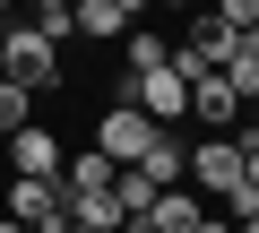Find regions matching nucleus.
Segmentation results:
<instances>
[{
  "label": "nucleus",
  "instance_id": "1",
  "mask_svg": "<svg viewBox=\"0 0 259 233\" xmlns=\"http://www.w3.org/2000/svg\"><path fill=\"white\" fill-rule=\"evenodd\" d=\"M0 69L35 95V86H52V78H61V43H52L44 26H18V18H9V26H0Z\"/></svg>",
  "mask_w": 259,
  "mask_h": 233
},
{
  "label": "nucleus",
  "instance_id": "2",
  "mask_svg": "<svg viewBox=\"0 0 259 233\" xmlns=\"http://www.w3.org/2000/svg\"><path fill=\"white\" fill-rule=\"evenodd\" d=\"M182 181H199V199H216V207H225V199L242 190V138H233V130H207V138L190 147Z\"/></svg>",
  "mask_w": 259,
  "mask_h": 233
},
{
  "label": "nucleus",
  "instance_id": "3",
  "mask_svg": "<svg viewBox=\"0 0 259 233\" xmlns=\"http://www.w3.org/2000/svg\"><path fill=\"white\" fill-rule=\"evenodd\" d=\"M156 130H164V121H156L147 104H130V95H112V104H104V121H95V147H104L112 164H139Z\"/></svg>",
  "mask_w": 259,
  "mask_h": 233
},
{
  "label": "nucleus",
  "instance_id": "4",
  "mask_svg": "<svg viewBox=\"0 0 259 233\" xmlns=\"http://www.w3.org/2000/svg\"><path fill=\"white\" fill-rule=\"evenodd\" d=\"M112 95L147 104L156 121H182V112H190V78H182L173 61H164V69H121V78H112Z\"/></svg>",
  "mask_w": 259,
  "mask_h": 233
},
{
  "label": "nucleus",
  "instance_id": "5",
  "mask_svg": "<svg viewBox=\"0 0 259 233\" xmlns=\"http://www.w3.org/2000/svg\"><path fill=\"white\" fill-rule=\"evenodd\" d=\"M9 216H18L26 233H61V224H69L61 173H18V181H9Z\"/></svg>",
  "mask_w": 259,
  "mask_h": 233
},
{
  "label": "nucleus",
  "instance_id": "6",
  "mask_svg": "<svg viewBox=\"0 0 259 233\" xmlns=\"http://www.w3.org/2000/svg\"><path fill=\"white\" fill-rule=\"evenodd\" d=\"M190 112H199L207 130H233V121H242V95H233V78H225V69H199V78H190Z\"/></svg>",
  "mask_w": 259,
  "mask_h": 233
},
{
  "label": "nucleus",
  "instance_id": "7",
  "mask_svg": "<svg viewBox=\"0 0 259 233\" xmlns=\"http://www.w3.org/2000/svg\"><path fill=\"white\" fill-rule=\"evenodd\" d=\"M9 164H18V173H61V138H52L44 121H18V130H9Z\"/></svg>",
  "mask_w": 259,
  "mask_h": 233
},
{
  "label": "nucleus",
  "instance_id": "8",
  "mask_svg": "<svg viewBox=\"0 0 259 233\" xmlns=\"http://www.w3.org/2000/svg\"><path fill=\"white\" fill-rule=\"evenodd\" d=\"M112 156L104 147H78V156H61V199H87V190H112Z\"/></svg>",
  "mask_w": 259,
  "mask_h": 233
},
{
  "label": "nucleus",
  "instance_id": "9",
  "mask_svg": "<svg viewBox=\"0 0 259 233\" xmlns=\"http://www.w3.org/2000/svg\"><path fill=\"white\" fill-rule=\"evenodd\" d=\"M199 216H207V199H199V190H182V181H164V190H156V207H147L139 224H156V233H190Z\"/></svg>",
  "mask_w": 259,
  "mask_h": 233
},
{
  "label": "nucleus",
  "instance_id": "10",
  "mask_svg": "<svg viewBox=\"0 0 259 233\" xmlns=\"http://www.w3.org/2000/svg\"><path fill=\"white\" fill-rule=\"evenodd\" d=\"M182 164H190V147H182V138H173V121H164V130L147 138V156H139V173H147V181L164 190V181H182Z\"/></svg>",
  "mask_w": 259,
  "mask_h": 233
},
{
  "label": "nucleus",
  "instance_id": "11",
  "mask_svg": "<svg viewBox=\"0 0 259 233\" xmlns=\"http://www.w3.org/2000/svg\"><path fill=\"white\" fill-rule=\"evenodd\" d=\"M78 35H95V43L130 35V18H121V0H78Z\"/></svg>",
  "mask_w": 259,
  "mask_h": 233
},
{
  "label": "nucleus",
  "instance_id": "12",
  "mask_svg": "<svg viewBox=\"0 0 259 233\" xmlns=\"http://www.w3.org/2000/svg\"><path fill=\"white\" fill-rule=\"evenodd\" d=\"M112 199H121V216H147V207H156V181H147L139 164H121V173H112Z\"/></svg>",
  "mask_w": 259,
  "mask_h": 233
},
{
  "label": "nucleus",
  "instance_id": "13",
  "mask_svg": "<svg viewBox=\"0 0 259 233\" xmlns=\"http://www.w3.org/2000/svg\"><path fill=\"white\" fill-rule=\"evenodd\" d=\"M121 52H130V69H164V52H173V43H164L156 26H130V35H121Z\"/></svg>",
  "mask_w": 259,
  "mask_h": 233
},
{
  "label": "nucleus",
  "instance_id": "14",
  "mask_svg": "<svg viewBox=\"0 0 259 233\" xmlns=\"http://www.w3.org/2000/svg\"><path fill=\"white\" fill-rule=\"evenodd\" d=\"M26 26H44L52 43H61V35H78V0H35V9H26Z\"/></svg>",
  "mask_w": 259,
  "mask_h": 233
},
{
  "label": "nucleus",
  "instance_id": "15",
  "mask_svg": "<svg viewBox=\"0 0 259 233\" xmlns=\"http://www.w3.org/2000/svg\"><path fill=\"white\" fill-rule=\"evenodd\" d=\"M26 104H35V95H26V86H18V78H0V138H9V130H18V121H26Z\"/></svg>",
  "mask_w": 259,
  "mask_h": 233
},
{
  "label": "nucleus",
  "instance_id": "16",
  "mask_svg": "<svg viewBox=\"0 0 259 233\" xmlns=\"http://www.w3.org/2000/svg\"><path fill=\"white\" fill-rule=\"evenodd\" d=\"M216 26H233V35H250V26H259V0H216Z\"/></svg>",
  "mask_w": 259,
  "mask_h": 233
},
{
  "label": "nucleus",
  "instance_id": "17",
  "mask_svg": "<svg viewBox=\"0 0 259 233\" xmlns=\"http://www.w3.org/2000/svg\"><path fill=\"white\" fill-rule=\"evenodd\" d=\"M242 181L259 190V138H242Z\"/></svg>",
  "mask_w": 259,
  "mask_h": 233
},
{
  "label": "nucleus",
  "instance_id": "18",
  "mask_svg": "<svg viewBox=\"0 0 259 233\" xmlns=\"http://www.w3.org/2000/svg\"><path fill=\"white\" fill-rule=\"evenodd\" d=\"M190 233H233V224H225V207H207V216H199Z\"/></svg>",
  "mask_w": 259,
  "mask_h": 233
},
{
  "label": "nucleus",
  "instance_id": "19",
  "mask_svg": "<svg viewBox=\"0 0 259 233\" xmlns=\"http://www.w3.org/2000/svg\"><path fill=\"white\" fill-rule=\"evenodd\" d=\"M242 138H259V95H250V104H242Z\"/></svg>",
  "mask_w": 259,
  "mask_h": 233
},
{
  "label": "nucleus",
  "instance_id": "20",
  "mask_svg": "<svg viewBox=\"0 0 259 233\" xmlns=\"http://www.w3.org/2000/svg\"><path fill=\"white\" fill-rule=\"evenodd\" d=\"M112 233H156V224H139V216H121V224H112Z\"/></svg>",
  "mask_w": 259,
  "mask_h": 233
},
{
  "label": "nucleus",
  "instance_id": "21",
  "mask_svg": "<svg viewBox=\"0 0 259 233\" xmlns=\"http://www.w3.org/2000/svg\"><path fill=\"white\" fill-rule=\"evenodd\" d=\"M233 233H259V207H250V216H233Z\"/></svg>",
  "mask_w": 259,
  "mask_h": 233
},
{
  "label": "nucleus",
  "instance_id": "22",
  "mask_svg": "<svg viewBox=\"0 0 259 233\" xmlns=\"http://www.w3.org/2000/svg\"><path fill=\"white\" fill-rule=\"evenodd\" d=\"M0 233H26V224H18V216H0Z\"/></svg>",
  "mask_w": 259,
  "mask_h": 233
},
{
  "label": "nucleus",
  "instance_id": "23",
  "mask_svg": "<svg viewBox=\"0 0 259 233\" xmlns=\"http://www.w3.org/2000/svg\"><path fill=\"white\" fill-rule=\"evenodd\" d=\"M0 18H18V0H0Z\"/></svg>",
  "mask_w": 259,
  "mask_h": 233
},
{
  "label": "nucleus",
  "instance_id": "24",
  "mask_svg": "<svg viewBox=\"0 0 259 233\" xmlns=\"http://www.w3.org/2000/svg\"><path fill=\"white\" fill-rule=\"evenodd\" d=\"M164 9H190V0H164Z\"/></svg>",
  "mask_w": 259,
  "mask_h": 233
},
{
  "label": "nucleus",
  "instance_id": "25",
  "mask_svg": "<svg viewBox=\"0 0 259 233\" xmlns=\"http://www.w3.org/2000/svg\"><path fill=\"white\" fill-rule=\"evenodd\" d=\"M0 78H9V69H0Z\"/></svg>",
  "mask_w": 259,
  "mask_h": 233
}]
</instances>
